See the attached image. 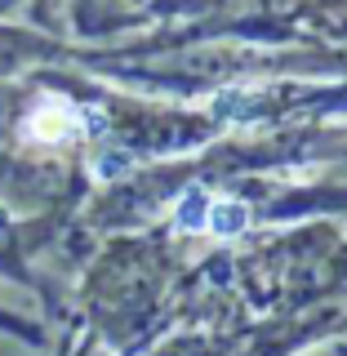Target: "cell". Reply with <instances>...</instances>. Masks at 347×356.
Returning <instances> with one entry per match:
<instances>
[{"mask_svg":"<svg viewBox=\"0 0 347 356\" xmlns=\"http://www.w3.org/2000/svg\"><path fill=\"white\" fill-rule=\"evenodd\" d=\"M27 134L36 143H63L76 134V111L63 103V98H45V103L27 116Z\"/></svg>","mask_w":347,"mask_h":356,"instance_id":"1","label":"cell"},{"mask_svg":"<svg viewBox=\"0 0 347 356\" xmlns=\"http://www.w3.org/2000/svg\"><path fill=\"white\" fill-rule=\"evenodd\" d=\"M245 222H250V209H245L241 200H214L205 227L214 232V236H236V232H245Z\"/></svg>","mask_w":347,"mask_h":356,"instance_id":"2","label":"cell"},{"mask_svg":"<svg viewBox=\"0 0 347 356\" xmlns=\"http://www.w3.org/2000/svg\"><path fill=\"white\" fill-rule=\"evenodd\" d=\"M205 218H209V200L200 196V192H192V196L183 200V209H178V227H187V232L205 227Z\"/></svg>","mask_w":347,"mask_h":356,"instance_id":"3","label":"cell"}]
</instances>
